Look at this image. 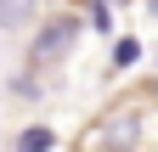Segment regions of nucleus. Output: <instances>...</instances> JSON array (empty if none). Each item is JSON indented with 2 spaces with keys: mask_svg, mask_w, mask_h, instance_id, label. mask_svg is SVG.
Masks as SVG:
<instances>
[{
  "mask_svg": "<svg viewBox=\"0 0 158 152\" xmlns=\"http://www.w3.org/2000/svg\"><path fill=\"white\" fill-rule=\"evenodd\" d=\"M79 34H85V17H73V11H56L51 23H40L34 28V40H28V68H56V62H68L73 45H79Z\"/></svg>",
  "mask_w": 158,
  "mask_h": 152,
  "instance_id": "nucleus-1",
  "label": "nucleus"
},
{
  "mask_svg": "<svg viewBox=\"0 0 158 152\" xmlns=\"http://www.w3.org/2000/svg\"><path fill=\"white\" fill-rule=\"evenodd\" d=\"M141 124H147L141 102H130V107H118L102 130H90L85 141H102V146H141Z\"/></svg>",
  "mask_w": 158,
  "mask_h": 152,
  "instance_id": "nucleus-2",
  "label": "nucleus"
},
{
  "mask_svg": "<svg viewBox=\"0 0 158 152\" xmlns=\"http://www.w3.org/2000/svg\"><path fill=\"white\" fill-rule=\"evenodd\" d=\"M40 17V0H0V34H17Z\"/></svg>",
  "mask_w": 158,
  "mask_h": 152,
  "instance_id": "nucleus-3",
  "label": "nucleus"
},
{
  "mask_svg": "<svg viewBox=\"0 0 158 152\" xmlns=\"http://www.w3.org/2000/svg\"><path fill=\"white\" fill-rule=\"evenodd\" d=\"M135 62H141V40H113V56H107V79H118V73H130Z\"/></svg>",
  "mask_w": 158,
  "mask_h": 152,
  "instance_id": "nucleus-4",
  "label": "nucleus"
},
{
  "mask_svg": "<svg viewBox=\"0 0 158 152\" xmlns=\"http://www.w3.org/2000/svg\"><path fill=\"white\" fill-rule=\"evenodd\" d=\"M56 141H62V135H56L51 124H28V130H17V141H11V146H23V152H51Z\"/></svg>",
  "mask_w": 158,
  "mask_h": 152,
  "instance_id": "nucleus-5",
  "label": "nucleus"
},
{
  "mask_svg": "<svg viewBox=\"0 0 158 152\" xmlns=\"http://www.w3.org/2000/svg\"><path fill=\"white\" fill-rule=\"evenodd\" d=\"M85 28L113 34V0H85Z\"/></svg>",
  "mask_w": 158,
  "mask_h": 152,
  "instance_id": "nucleus-6",
  "label": "nucleus"
},
{
  "mask_svg": "<svg viewBox=\"0 0 158 152\" xmlns=\"http://www.w3.org/2000/svg\"><path fill=\"white\" fill-rule=\"evenodd\" d=\"M147 17H158V0H147Z\"/></svg>",
  "mask_w": 158,
  "mask_h": 152,
  "instance_id": "nucleus-7",
  "label": "nucleus"
}]
</instances>
